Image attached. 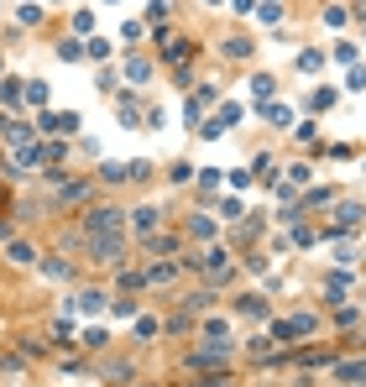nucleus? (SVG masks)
Instances as JSON below:
<instances>
[{"mask_svg":"<svg viewBox=\"0 0 366 387\" xmlns=\"http://www.w3.org/2000/svg\"><path fill=\"white\" fill-rule=\"evenodd\" d=\"M183 362L194 366V371H225L230 362H236V345H230V340H205L199 351H188Z\"/></svg>","mask_w":366,"mask_h":387,"instance_id":"obj_1","label":"nucleus"},{"mask_svg":"<svg viewBox=\"0 0 366 387\" xmlns=\"http://www.w3.org/2000/svg\"><path fill=\"white\" fill-rule=\"evenodd\" d=\"M120 231H126V209L115 204H94L84 215V236H120Z\"/></svg>","mask_w":366,"mask_h":387,"instance_id":"obj_2","label":"nucleus"},{"mask_svg":"<svg viewBox=\"0 0 366 387\" xmlns=\"http://www.w3.org/2000/svg\"><path fill=\"white\" fill-rule=\"evenodd\" d=\"M89 257L94 267H126V246H120V236H89Z\"/></svg>","mask_w":366,"mask_h":387,"instance_id":"obj_3","label":"nucleus"},{"mask_svg":"<svg viewBox=\"0 0 366 387\" xmlns=\"http://www.w3.org/2000/svg\"><path fill=\"white\" fill-rule=\"evenodd\" d=\"M314 330H319V319H314V314H298V319H273V340H278V345L304 340V335H314Z\"/></svg>","mask_w":366,"mask_h":387,"instance_id":"obj_4","label":"nucleus"},{"mask_svg":"<svg viewBox=\"0 0 366 387\" xmlns=\"http://www.w3.org/2000/svg\"><path fill=\"white\" fill-rule=\"evenodd\" d=\"M126 220H131V236H137V241H147V236H157V225H162V209H157V204H137Z\"/></svg>","mask_w":366,"mask_h":387,"instance_id":"obj_5","label":"nucleus"},{"mask_svg":"<svg viewBox=\"0 0 366 387\" xmlns=\"http://www.w3.org/2000/svg\"><path fill=\"white\" fill-rule=\"evenodd\" d=\"M52 189H58V204H89V199H94V183L89 178H58V183H52Z\"/></svg>","mask_w":366,"mask_h":387,"instance_id":"obj_6","label":"nucleus"},{"mask_svg":"<svg viewBox=\"0 0 366 387\" xmlns=\"http://www.w3.org/2000/svg\"><path fill=\"white\" fill-rule=\"evenodd\" d=\"M142 277H147V288H168V283H178V277H183V267L178 262H147Z\"/></svg>","mask_w":366,"mask_h":387,"instance_id":"obj_7","label":"nucleus"},{"mask_svg":"<svg viewBox=\"0 0 366 387\" xmlns=\"http://www.w3.org/2000/svg\"><path fill=\"white\" fill-rule=\"evenodd\" d=\"M236 314L251 319V325H267V319H273V309H267L262 293H241V299H236Z\"/></svg>","mask_w":366,"mask_h":387,"instance_id":"obj_8","label":"nucleus"},{"mask_svg":"<svg viewBox=\"0 0 366 387\" xmlns=\"http://www.w3.org/2000/svg\"><path fill=\"white\" fill-rule=\"evenodd\" d=\"M288 362H293V366H304V371H314V366H319V371H330L335 362H341V351H293Z\"/></svg>","mask_w":366,"mask_h":387,"instance_id":"obj_9","label":"nucleus"},{"mask_svg":"<svg viewBox=\"0 0 366 387\" xmlns=\"http://www.w3.org/2000/svg\"><path fill=\"white\" fill-rule=\"evenodd\" d=\"M220 58H230V63H251V58H256L251 37H220Z\"/></svg>","mask_w":366,"mask_h":387,"instance_id":"obj_10","label":"nucleus"},{"mask_svg":"<svg viewBox=\"0 0 366 387\" xmlns=\"http://www.w3.org/2000/svg\"><path fill=\"white\" fill-rule=\"evenodd\" d=\"M256 115H262L267 126H293V110L282 100H256Z\"/></svg>","mask_w":366,"mask_h":387,"instance_id":"obj_11","label":"nucleus"},{"mask_svg":"<svg viewBox=\"0 0 366 387\" xmlns=\"http://www.w3.org/2000/svg\"><path fill=\"white\" fill-rule=\"evenodd\" d=\"M37 267H42L47 283H74V262H69V257H42Z\"/></svg>","mask_w":366,"mask_h":387,"instance_id":"obj_12","label":"nucleus"},{"mask_svg":"<svg viewBox=\"0 0 366 387\" xmlns=\"http://www.w3.org/2000/svg\"><path fill=\"white\" fill-rule=\"evenodd\" d=\"M63 304H74L79 314H100V309H105V304H110V299H105L100 288H84V293H74V299H63Z\"/></svg>","mask_w":366,"mask_h":387,"instance_id":"obj_13","label":"nucleus"},{"mask_svg":"<svg viewBox=\"0 0 366 387\" xmlns=\"http://www.w3.org/2000/svg\"><path fill=\"white\" fill-rule=\"evenodd\" d=\"M335 100H341V89H330V84H319V89H314V95H309V100H304V110H309V115H324V110H335Z\"/></svg>","mask_w":366,"mask_h":387,"instance_id":"obj_14","label":"nucleus"},{"mask_svg":"<svg viewBox=\"0 0 366 387\" xmlns=\"http://www.w3.org/2000/svg\"><path fill=\"white\" fill-rule=\"evenodd\" d=\"M262 26H282L288 21V11H282V0H256V11H251Z\"/></svg>","mask_w":366,"mask_h":387,"instance_id":"obj_15","label":"nucleus"},{"mask_svg":"<svg viewBox=\"0 0 366 387\" xmlns=\"http://www.w3.org/2000/svg\"><path fill=\"white\" fill-rule=\"evenodd\" d=\"M330 371H335V377H341V382H350V387H356V382L366 387V356H361V362H335Z\"/></svg>","mask_w":366,"mask_h":387,"instance_id":"obj_16","label":"nucleus"},{"mask_svg":"<svg viewBox=\"0 0 366 387\" xmlns=\"http://www.w3.org/2000/svg\"><path fill=\"white\" fill-rule=\"evenodd\" d=\"M335 325L356 330V325H366V309H361V304H335Z\"/></svg>","mask_w":366,"mask_h":387,"instance_id":"obj_17","label":"nucleus"},{"mask_svg":"<svg viewBox=\"0 0 366 387\" xmlns=\"http://www.w3.org/2000/svg\"><path fill=\"white\" fill-rule=\"evenodd\" d=\"M6 257L16 262V267H37V262H42V251H37L32 241H11V251H6Z\"/></svg>","mask_w":366,"mask_h":387,"instance_id":"obj_18","label":"nucleus"},{"mask_svg":"<svg viewBox=\"0 0 366 387\" xmlns=\"http://www.w3.org/2000/svg\"><path fill=\"white\" fill-rule=\"evenodd\" d=\"M188 236H194V241H215V236H220V225H215L210 215H188Z\"/></svg>","mask_w":366,"mask_h":387,"instance_id":"obj_19","label":"nucleus"},{"mask_svg":"<svg viewBox=\"0 0 366 387\" xmlns=\"http://www.w3.org/2000/svg\"><path fill=\"white\" fill-rule=\"evenodd\" d=\"M147 251H152V257H173V251H178V236H168V231H157V236H147L142 241Z\"/></svg>","mask_w":366,"mask_h":387,"instance_id":"obj_20","label":"nucleus"},{"mask_svg":"<svg viewBox=\"0 0 366 387\" xmlns=\"http://www.w3.org/2000/svg\"><path fill=\"white\" fill-rule=\"evenodd\" d=\"M210 304H215V288H194V293H188V299H183V314L194 319V314H205Z\"/></svg>","mask_w":366,"mask_h":387,"instance_id":"obj_21","label":"nucleus"},{"mask_svg":"<svg viewBox=\"0 0 366 387\" xmlns=\"http://www.w3.org/2000/svg\"><path fill=\"white\" fill-rule=\"evenodd\" d=\"M16 21H21V26H42V21H47V6H37V0H21V6H16Z\"/></svg>","mask_w":366,"mask_h":387,"instance_id":"obj_22","label":"nucleus"},{"mask_svg":"<svg viewBox=\"0 0 366 387\" xmlns=\"http://www.w3.org/2000/svg\"><path fill=\"white\" fill-rule=\"evenodd\" d=\"M293 69H298V74H319V69H324V52L304 47V52H298V58H293Z\"/></svg>","mask_w":366,"mask_h":387,"instance_id":"obj_23","label":"nucleus"},{"mask_svg":"<svg viewBox=\"0 0 366 387\" xmlns=\"http://www.w3.org/2000/svg\"><path fill=\"white\" fill-rule=\"evenodd\" d=\"M350 11H356V6H345V0H335V6H324V26H335V32H341V26L350 21Z\"/></svg>","mask_w":366,"mask_h":387,"instance_id":"obj_24","label":"nucleus"},{"mask_svg":"<svg viewBox=\"0 0 366 387\" xmlns=\"http://www.w3.org/2000/svg\"><path fill=\"white\" fill-rule=\"evenodd\" d=\"M110 52H115V47H110V42H105V37H89V47H84V58H89V63H100V69H105V63H110Z\"/></svg>","mask_w":366,"mask_h":387,"instance_id":"obj_25","label":"nucleus"},{"mask_svg":"<svg viewBox=\"0 0 366 387\" xmlns=\"http://www.w3.org/2000/svg\"><path fill=\"white\" fill-rule=\"evenodd\" d=\"M58 63H84V42H79V37H63L58 42Z\"/></svg>","mask_w":366,"mask_h":387,"instance_id":"obj_26","label":"nucleus"},{"mask_svg":"<svg viewBox=\"0 0 366 387\" xmlns=\"http://www.w3.org/2000/svg\"><path fill=\"white\" fill-rule=\"evenodd\" d=\"M126 79L131 84H147L152 79V58H126Z\"/></svg>","mask_w":366,"mask_h":387,"instance_id":"obj_27","label":"nucleus"},{"mask_svg":"<svg viewBox=\"0 0 366 387\" xmlns=\"http://www.w3.org/2000/svg\"><path fill=\"white\" fill-rule=\"evenodd\" d=\"M220 178H225L220 168H194V183H199L205 194H215V189H220Z\"/></svg>","mask_w":366,"mask_h":387,"instance_id":"obj_28","label":"nucleus"},{"mask_svg":"<svg viewBox=\"0 0 366 387\" xmlns=\"http://www.w3.org/2000/svg\"><path fill=\"white\" fill-rule=\"evenodd\" d=\"M273 89H278L273 74H251V95H256V100H273Z\"/></svg>","mask_w":366,"mask_h":387,"instance_id":"obj_29","label":"nucleus"},{"mask_svg":"<svg viewBox=\"0 0 366 387\" xmlns=\"http://www.w3.org/2000/svg\"><path fill=\"white\" fill-rule=\"evenodd\" d=\"M105 377H115V382H137V366H131V362H105Z\"/></svg>","mask_w":366,"mask_h":387,"instance_id":"obj_30","label":"nucleus"},{"mask_svg":"<svg viewBox=\"0 0 366 387\" xmlns=\"http://www.w3.org/2000/svg\"><path fill=\"white\" fill-rule=\"evenodd\" d=\"M100 183H126V163H100Z\"/></svg>","mask_w":366,"mask_h":387,"instance_id":"obj_31","label":"nucleus"},{"mask_svg":"<svg viewBox=\"0 0 366 387\" xmlns=\"http://www.w3.org/2000/svg\"><path fill=\"white\" fill-rule=\"evenodd\" d=\"M168 16H173L168 0H152V6H147V21H152V26H168Z\"/></svg>","mask_w":366,"mask_h":387,"instance_id":"obj_32","label":"nucleus"},{"mask_svg":"<svg viewBox=\"0 0 366 387\" xmlns=\"http://www.w3.org/2000/svg\"><path fill=\"white\" fill-rule=\"evenodd\" d=\"M188 100H194L199 110H210V105H220V89H215V84H199V95H188Z\"/></svg>","mask_w":366,"mask_h":387,"instance_id":"obj_33","label":"nucleus"},{"mask_svg":"<svg viewBox=\"0 0 366 387\" xmlns=\"http://www.w3.org/2000/svg\"><path fill=\"white\" fill-rule=\"evenodd\" d=\"M0 100H6V105H21V79H0Z\"/></svg>","mask_w":366,"mask_h":387,"instance_id":"obj_34","label":"nucleus"},{"mask_svg":"<svg viewBox=\"0 0 366 387\" xmlns=\"http://www.w3.org/2000/svg\"><path fill=\"white\" fill-rule=\"evenodd\" d=\"M225 178H230V189H236V194H241V189H251V183H256V178H251V168H230Z\"/></svg>","mask_w":366,"mask_h":387,"instance_id":"obj_35","label":"nucleus"},{"mask_svg":"<svg viewBox=\"0 0 366 387\" xmlns=\"http://www.w3.org/2000/svg\"><path fill=\"white\" fill-rule=\"evenodd\" d=\"M309 178H314V173H309V163H293V168H288V178H282V183H293V189H304Z\"/></svg>","mask_w":366,"mask_h":387,"instance_id":"obj_36","label":"nucleus"},{"mask_svg":"<svg viewBox=\"0 0 366 387\" xmlns=\"http://www.w3.org/2000/svg\"><path fill=\"white\" fill-rule=\"evenodd\" d=\"M157 330H162V325H157V319H152V314H137V340H152V335H157Z\"/></svg>","mask_w":366,"mask_h":387,"instance_id":"obj_37","label":"nucleus"},{"mask_svg":"<svg viewBox=\"0 0 366 387\" xmlns=\"http://www.w3.org/2000/svg\"><path fill=\"white\" fill-rule=\"evenodd\" d=\"M152 178V163H126V183H147Z\"/></svg>","mask_w":366,"mask_h":387,"instance_id":"obj_38","label":"nucleus"},{"mask_svg":"<svg viewBox=\"0 0 366 387\" xmlns=\"http://www.w3.org/2000/svg\"><path fill=\"white\" fill-rule=\"evenodd\" d=\"M304 204H314V209L335 204V189H309V194H304Z\"/></svg>","mask_w":366,"mask_h":387,"instance_id":"obj_39","label":"nucleus"},{"mask_svg":"<svg viewBox=\"0 0 366 387\" xmlns=\"http://www.w3.org/2000/svg\"><path fill=\"white\" fill-rule=\"evenodd\" d=\"M220 215L225 220H246V204H241V199H220Z\"/></svg>","mask_w":366,"mask_h":387,"instance_id":"obj_40","label":"nucleus"},{"mask_svg":"<svg viewBox=\"0 0 366 387\" xmlns=\"http://www.w3.org/2000/svg\"><path fill=\"white\" fill-rule=\"evenodd\" d=\"M205 340H230V325H225V319H210V325H205Z\"/></svg>","mask_w":366,"mask_h":387,"instance_id":"obj_41","label":"nucleus"},{"mask_svg":"<svg viewBox=\"0 0 366 387\" xmlns=\"http://www.w3.org/2000/svg\"><path fill=\"white\" fill-rule=\"evenodd\" d=\"M26 100H32V105H47V84H42V79H32V84H26Z\"/></svg>","mask_w":366,"mask_h":387,"instance_id":"obj_42","label":"nucleus"},{"mask_svg":"<svg viewBox=\"0 0 366 387\" xmlns=\"http://www.w3.org/2000/svg\"><path fill=\"white\" fill-rule=\"evenodd\" d=\"M293 137H298V141H304V146H309V152H314V146H319V131H314V126H309V121H304V126H298V131H293Z\"/></svg>","mask_w":366,"mask_h":387,"instance_id":"obj_43","label":"nucleus"},{"mask_svg":"<svg viewBox=\"0 0 366 387\" xmlns=\"http://www.w3.org/2000/svg\"><path fill=\"white\" fill-rule=\"evenodd\" d=\"M335 63H345V69H350V63H356V42H335Z\"/></svg>","mask_w":366,"mask_h":387,"instance_id":"obj_44","label":"nucleus"},{"mask_svg":"<svg viewBox=\"0 0 366 387\" xmlns=\"http://www.w3.org/2000/svg\"><path fill=\"white\" fill-rule=\"evenodd\" d=\"M74 32H79V37L94 32V11H79V16H74Z\"/></svg>","mask_w":366,"mask_h":387,"instance_id":"obj_45","label":"nucleus"},{"mask_svg":"<svg viewBox=\"0 0 366 387\" xmlns=\"http://www.w3.org/2000/svg\"><path fill=\"white\" fill-rule=\"evenodd\" d=\"M220 137H225L220 121H205V126H199V141H220Z\"/></svg>","mask_w":366,"mask_h":387,"instance_id":"obj_46","label":"nucleus"},{"mask_svg":"<svg viewBox=\"0 0 366 387\" xmlns=\"http://www.w3.org/2000/svg\"><path fill=\"white\" fill-rule=\"evenodd\" d=\"M110 314H120V319H131V314H137V299H110Z\"/></svg>","mask_w":366,"mask_h":387,"instance_id":"obj_47","label":"nucleus"},{"mask_svg":"<svg viewBox=\"0 0 366 387\" xmlns=\"http://www.w3.org/2000/svg\"><path fill=\"white\" fill-rule=\"evenodd\" d=\"M168 183H194V168H188V163H173V178Z\"/></svg>","mask_w":366,"mask_h":387,"instance_id":"obj_48","label":"nucleus"},{"mask_svg":"<svg viewBox=\"0 0 366 387\" xmlns=\"http://www.w3.org/2000/svg\"><path fill=\"white\" fill-rule=\"evenodd\" d=\"M345 84H350V89H366V69H361V63H350V74H345Z\"/></svg>","mask_w":366,"mask_h":387,"instance_id":"obj_49","label":"nucleus"},{"mask_svg":"<svg viewBox=\"0 0 366 387\" xmlns=\"http://www.w3.org/2000/svg\"><path fill=\"white\" fill-rule=\"evenodd\" d=\"M105 340H110V335H105V330H89V335H84V351H100Z\"/></svg>","mask_w":366,"mask_h":387,"instance_id":"obj_50","label":"nucleus"},{"mask_svg":"<svg viewBox=\"0 0 366 387\" xmlns=\"http://www.w3.org/2000/svg\"><path fill=\"white\" fill-rule=\"evenodd\" d=\"M230 11H236V16H251V11H256V0H230Z\"/></svg>","mask_w":366,"mask_h":387,"instance_id":"obj_51","label":"nucleus"},{"mask_svg":"<svg viewBox=\"0 0 366 387\" xmlns=\"http://www.w3.org/2000/svg\"><path fill=\"white\" fill-rule=\"evenodd\" d=\"M11 236H16V225H11V220H0V246H6Z\"/></svg>","mask_w":366,"mask_h":387,"instance_id":"obj_52","label":"nucleus"},{"mask_svg":"<svg viewBox=\"0 0 366 387\" xmlns=\"http://www.w3.org/2000/svg\"><path fill=\"white\" fill-rule=\"evenodd\" d=\"M194 387H230V377H205V382H194Z\"/></svg>","mask_w":366,"mask_h":387,"instance_id":"obj_53","label":"nucleus"},{"mask_svg":"<svg viewBox=\"0 0 366 387\" xmlns=\"http://www.w3.org/2000/svg\"><path fill=\"white\" fill-rule=\"evenodd\" d=\"M361 32H366V16H361Z\"/></svg>","mask_w":366,"mask_h":387,"instance_id":"obj_54","label":"nucleus"},{"mask_svg":"<svg viewBox=\"0 0 366 387\" xmlns=\"http://www.w3.org/2000/svg\"><path fill=\"white\" fill-rule=\"evenodd\" d=\"M210 6H220V0H210Z\"/></svg>","mask_w":366,"mask_h":387,"instance_id":"obj_55","label":"nucleus"},{"mask_svg":"<svg viewBox=\"0 0 366 387\" xmlns=\"http://www.w3.org/2000/svg\"><path fill=\"white\" fill-rule=\"evenodd\" d=\"M0 74H6V63H0Z\"/></svg>","mask_w":366,"mask_h":387,"instance_id":"obj_56","label":"nucleus"},{"mask_svg":"<svg viewBox=\"0 0 366 387\" xmlns=\"http://www.w3.org/2000/svg\"><path fill=\"white\" fill-rule=\"evenodd\" d=\"M110 6H115V0H110Z\"/></svg>","mask_w":366,"mask_h":387,"instance_id":"obj_57","label":"nucleus"}]
</instances>
